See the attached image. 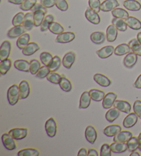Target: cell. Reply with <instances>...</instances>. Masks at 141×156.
<instances>
[{
    "label": "cell",
    "mask_w": 141,
    "mask_h": 156,
    "mask_svg": "<svg viewBox=\"0 0 141 156\" xmlns=\"http://www.w3.org/2000/svg\"><path fill=\"white\" fill-rule=\"evenodd\" d=\"M48 30L51 32V33L55 34H59L64 32V28L60 23L56 21H52L49 25V28Z\"/></svg>",
    "instance_id": "obj_40"
},
{
    "label": "cell",
    "mask_w": 141,
    "mask_h": 156,
    "mask_svg": "<svg viewBox=\"0 0 141 156\" xmlns=\"http://www.w3.org/2000/svg\"><path fill=\"white\" fill-rule=\"evenodd\" d=\"M40 49L37 43L31 42L26 45V46L22 50V54L25 56H31L34 54Z\"/></svg>",
    "instance_id": "obj_24"
},
{
    "label": "cell",
    "mask_w": 141,
    "mask_h": 156,
    "mask_svg": "<svg viewBox=\"0 0 141 156\" xmlns=\"http://www.w3.org/2000/svg\"><path fill=\"white\" fill-rule=\"evenodd\" d=\"M39 154L40 152L39 150L36 149H31V148L20 150L17 153L18 156H38L39 155Z\"/></svg>",
    "instance_id": "obj_41"
},
{
    "label": "cell",
    "mask_w": 141,
    "mask_h": 156,
    "mask_svg": "<svg viewBox=\"0 0 141 156\" xmlns=\"http://www.w3.org/2000/svg\"><path fill=\"white\" fill-rule=\"evenodd\" d=\"M117 98V95L114 92H109L107 94H105V97L103 100L102 105L104 109H109L112 108V107L114 106L115 101Z\"/></svg>",
    "instance_id": "obj_7"
},
{
    "label": "cell",
    "mask_w": 141,
    "mask_h": 156,
    "mask_svg": "<svg viewBox=\"0 0 141 156\" xmlns=\"http://www.w3.org/2000/svg\"><path fill=\"white\" fill-rule=\"evenodd\" d=\"M47 10V9H46V8H45L44 6H43L42 4L40 3V4H36V5H35V6L33 7V9L31 10V11L34 12V11H36V10Z\"/></svg>",
    "instance_id": "obj_56"
},
{
    "label": "cell",
    "mask_w": 141,
    "mask_h": 156,
    "mask_svg": "<svg viewBox=\"0 0 141 156\" xmlns=\"http://www.w3.org/2000/svg\"><path fill=\"white\" fill-rule=\"evenodd\" d=\"M91 96L88 91H85L81 96L79 102L80 109H87L91 103Z\"/></svg>",
    "instance_id": "obj_25"
},
{
    "label": "cell",
    "mask_w": 141,
    "mask_h": 156,
    "mask_svg": "<svg viewBox=\"0 0 141 156\" xmlns=\"http://www.w3.org/2000/svg\"><path fill=\"white\" fill-rule=\"evenodd\" d=\"M45 129L47 135L50 138H53L56 134V130H57V126L55 120L53 118H50L46 121L45 125Z\"/></svg>",
    "instance_id": "obj_2"
},
{
    "label": "cell",
    "mask_w": 141,
    "mask_h": 156,
    "mask_svg": "<svg viewBox=\"0 0 141 156\" xmlns=\"http://www.w3.org/2000/svg\"><path fill=\"white\" fill-rule=\"evenodd\" d=\"M122 131V128L118 125H112L107 126L103 130V133L107 137H114L116 134H118L120 131Z\"/></svg>",
    "instance_id": "obj_22"
},
{
    "label": "cell",
    "mask_w": 141,
    "mask_h": 156,
    "mask_svg": "<svg viewBox=\"0 0 141 156\" xmlns=\"http://www.w3.org/2000/svg\"><path fill=\"white\" fill-rule=\"evenodd\" d=\"M127 26L131 29L138 30L141 28V21L134 17H129L125 20Z\"/></svg>",
    "instance_id": "obj_30"
},
{
    "label": "cell",
    "mask_w": 141,
    "mask_h": 156,
    "mask_svg": "<svg viewBox=\"0 0 141 156\" xmlns=\"http://www.w3.org/2000/svg\"><path fill=\"white\" fill-rule=\"evenodd\" d=\"M25 0H9V2L13 4L16 5H21Z\"/></svg>",
    "instance_id": "obj_61"
},
{
    "label": "cell",
    "mask_w": 141,
    "mask_h": 156,
    "mask_svg": "<svg viewBox=\"0 0 141 156\" xmlns=\"http://www.w3.org/2000/svg\"><path fill=\"white\" fill-rule=\"evenodd\" d=\"M75 34L72 32H63L58 34L55 39V41L59 44H67L72 41L75 39Z\"/></svg>",
    "instance_id": "obj_5"
},
{
    "label": "cell",
    "mask_w": 141,
    "mask_h": 156,
    "mask_svg": "<svg viewBox=\"0 0 141 156\" xmlns=\"http://www.w3.org/2000/svg\"><path fill=\"white\" fill-rule=\"evenodd\" d=\"M137 39L138 42L140 43V44H141V32H140V33H138V34H137Z\"/></svg>",
    "instance_id": "obj_63"
},
{
    "label": "cell",
    "mask_w": 141,
    "mask_h": 156,
    "mask_svg": "<svg viewBox=\"0 0 141 156\" xmlns=\"http://www.w3.org/2000/svg\"><path fill=\"white\" fill-rule=\"evenodd\" d=\"M138 43H139V42H138L137 39H132L131 41H129V42L128 43V45H129L130 48H131V49H132V48L134 46V45L138 44ZM139 44H140V43H139Z\"/></svg>",
    "instance_id": "obj_60"
},
{
    "label": "cell",
    "mask_w": 141,
    "mask_h": 156,
    "mask_svg": "<svg viewBox=\"0 0 141 156\" xmlns=\"http://www.w3.org/2000/svg\"><path fill=\"white\" fill-rule=\"evenodd\" d=\"M138 149L141 151V133L138 136Z\"/></svg>",
    "instance_id": "obj_62"
},
{
    "label": "cell",
    "mask_w": 141,
    "mask_h": 156,
    "mask_svg": "<svg viewBox=\"0 0 141 156\" xmlns=\"http://www.w3.org/2000/svg\"><path fill=\"white\" fill-rule=\"evenodd\" d=\"M112 22L113 25L117 28L118 30L121 32L126 31L127 27H128L125 21V20H123V19L114 17Z\"/></svg>",
    "instance_id": "obj_35"
},
{
    "label": "cell",
    "mask_w": 141,
    "mask_h": 156,
    "mask_svg": "<svg viewBox=\"0 0 141 156\" xmlns=\"http://www.w3.org/2000/svg\"><path fill=\"white\" fill-rule=\"evenodd\" d=\"M20 94V99H25L28 98L31 93V87H30L29 83L26 80H22L19 85Z\"/></svg>",
    "instance_id": "obj_15"
},
{
    "label": "cell",
    "mask_w": 141,
    "mask_h": 156,
    "mask_svg": "<svg viewBox=\"0 0 141 156\" xmlns=\"http://www.w3.org/2000/svg\"><path fill=\"white\" fill-rule=\"evenodd\" d=\"M24 17H25V14H24L23 12H18L17 15H15V17L13 19V25L14 26L22 25L24 20Z\"/></svg>",
    "instance_id": "obj_48"
},
{
    "label": "cell",
    "mask_w": 141,
    "mask_h": 156,
    "mask_svg": "<svg viewBox=\"0 0 141 156\" xmlns=\"http://www.w3.org/2000/svg\"><path fill=\"white\" fill-rule=\"evenodd\" d=\"M37 0H25L22 4L20 5V9L24 11H28L31 10L33 7L36 5Z\"/></svg>",
    "instance_id": "obj_44"
},
{
    "label": "cell",
    "mask_w": 141,
    "mask_h": 156,
    "mask_svg": "<svg viewBox=\"0 0 141 156\" xmlns=\"http://www.w3.org/2000/svg\"><path fill=\"white\" fill-rule=\"evenodd\" d=\"M133 137L132 133L128 131H121L115 136H114V141L118 142H126Z\"/></svg>",
    "instance_id": "obj_21"
},
{
    "label": "cell",
    "mask_w": 141,
    "mask_h": 156,
    "mask_svg": "<svg viewBox=\"0 0 141 156\" xmlns=\"http://www.w3.org/2000/svg\"><path fill=\"white\" fill-rule=\"evenodd\" d=\"M28 129L27 128H14L9 131V133L15 140H20L25 138L28 135Z\"/></svg>",
    "instance_id": "obj_4"
},
{
    "label": "cell",
    "mask_w": 141,
    "mask_h": 156,
    "mask_svg": "<svg viewBox=\"0 0 141 156\" xmlns=\"http://www.w3.org/2000/svg\"><path fill=\"white\" fill-rule=\"evenodd\" d=\"M88 155V151L85 148H81L78 153V156H87Z\"/></svg>",
    "instance_id": "obj_59"
},
{
    "label": "cell",
    "mask_w": 141,
    "mask_h": 156,
    "mask_svg": "<svg viewBox=\"0 0 141 156\" xmlns=\"http://www.w3.org/2000/svg\"><path fill=\"white\" fill-rule=\"evenodd\" d=\"M90 39L94 44L100 45L103 44L105 41V40L107 39V37L103 32L96 31L92 33L90 35Z\"/></svg>",
    "instance_id": "obj_19"
},
{
    "label": "cell",
    "mask_w": 141,
    "mask_h": 156,
    "mask_svg": "<svg viewBox=\"0 0 141 156\" xmlns=\"http://www.w3.org/2000/svg\"><path fill=\"white\" fill-rule=\"evenodd\" d=\"M76 59V55L73 52H67L62 59V65L66 69H70L74 64Z\"/></svg>",
    "instance_id": "obj_13"
},
{
    "label": "cell",
    "mask_w": 141,
    "mask_h": 156,
    "mask_svg": "<svg viewBox=\"0 0 141 156\" xmlns=\"http://www.w3.org/2000/svg\"><path fill=\"white\" fill-rule=\"evenodd\" d=\"M22 25L26 30V31H30L33 28V27L34 26L33 12H30L26 13L25 15V17H24V20Z\"/></svg>",
    "instance_id": "obj_18"
},
{
    "label": "cell",
    "mask_w": 141,
    "mask_h": 156,
    "mask_svg": "<svg viewBox=\"0 0 141 156\" xmlns=\"http://www.w3.org/2000/svg\"><path fill=\"white\" fill-rule=\"evenodd\" d=\"M114 50L115 48L112 45H106V46L102 48L101 49L97 50L96 55L99 58L105 59L112 56V54L114 52Z\"/></svg>",
    "instance_id": "obj_14"
},
{
    "label": "cell",
    "mask_w": 141,
    "mask_h": 156,
    "mask_svg": "<svg viewBox=\"0 0 141 156\" xmlns=\"http://www.w3.org/2000/svg\"><path fill=\"white\" fill-rule=\"evenodd\" d=\"M11 51V44L9 41H5L0 48V60L4 61L8 59Z\"/></svg>",
    "instance_id": "obj_6"
},
{
    "label": "cell",
    "mask_w": 141,
    "mask_h": 156,
    "mask_svg": "<svg viewBox=\"0 0 141 156\" xmlns=\"http://www.w3.org/2000/svg\"><path fill=\"white\" fill-rule=\"evenodd\" d=\"M85 16L89 22L95 24V25H97V24L101 22V18H100L98 12L94 11V10H92L90 8L87 9L85 12Z\"/></svg>",
    "instance_id": "obj_8"
},
{
    "label": "cell",
    "mask_w": 141,
    "mask_h": 156,
    "mask_svg": "<svg viewBox=\"0 0 141 156\" xmlns=\"http://www.w3.org/2000/svg\"><path fill=\"white\" fill-rule=\"evenodd\" d=\"M59 87L63 91H66V92H70L72 89V85L71 82L68 79H67L66 77H61L60 80V82L59 83Z\"/></svg>",
    "instance_id": "obj_38"
},
{
    "label": "cell",
    "mask_w": 141,
    "mask_h": 156,
    "mask_svg": "<svg viewBox=\"0 0 141 156\" xmlns=\"http://www.w3.org/2000/svg\"><path fill=\"white\" fill-rule=\"evenodd\" d=\"M119 6L117 0H105L101 6V10L103 12L112 11Z\"/></svg>",
    "instance_id": "obj_16"
},
{
    "label": "cell",
    "mask_w": 141,
    "mask_h": 156,
    "mask_svg": "<svg viewBox=\"0 0 141 156\" xmlns=\"http://www.w3.org/2000/svg\"><path fill=\"white\" fill-rule=\"evenodd\" d=\"M112 15L114 17L123 19V20H125L129 17L128 12L121 8H116L115 9H114L112 11Z\"/></svg>",
    "instance_id": "obj_36"
},
{
    "label": "cell",
    "mask_w": 141,
    "mask_h": 156,
    "mask_svg": "<svg viewBox=\"0 0 141 156\" xmlns=\"http://www.w3.org/2000/svg\"><path fill=\"white\" fill-rule=\"evenodd\" d=\"M46 13H47V10H37L34 12V22L35 27L41 26L45 17Z\"/></svg>",
    "instance_id": "obj_29"
},
{
    "label": "cell",
    "mask_w": 141,
    "mask_h": 156,
    "mask_svg": "<svg viewBox=\"0 0 141 156\" xmlns=\"http://www.w3.org/2000/svg\"><path fill=\"white\" fill-rule=\"evenodd\" d=\"M40 3L46 9H49L55 6L56 0H40Z\"/></svg>",
    "instance_id": "obj_54"
},
{
    "label": "cell",
    "mask_w": 141,
    "mask_h": 156,
    "mask_svg": "<svg viewBox=\"0 0 141 156\" xmlns=\"http://www.w3.org/2000/svg\"><path fill=\"white\" fill-rule=\"evenodd\" d=\"M134 87L137 89H141V74L137 78L134 84Z\"/></svg>",
    "instance_id": "obj_57"
},
{
    "label": "cell",
    "mask_w": 141,
    "mask_h": 156,
    "mask_svg": "<svg viewBox=\"0 0 141 156\" xmlns=\"http://www.w3.org/2000/svg\"><path fill=\"white\" fill-rule=\"evenodd\" d=\"M110 148L112 153H122L128 150L127 142L125 143V142H115L110 145Z\"/></svg>",
    "instance_id": "obj_27"
},
{
    "label": "cell",
    "mask_w": 141,
    "mask_h": 156,
    "mask_svg": "<svg viewBox=\"0 0 141 156\" xmlns=\"http://www.w3.org/2000/svg\"><path fill=\"white\" fill-rule=\"evenodd\" d=\"M61 76L58 73H56V72H51L48 75L46 79L48 80V81L53 83V84L57 85L60 82V80L61 79Z\"/></svg>",
    "instance_id": "obj_47"
},
{
    "label": "cell",
    "mask_w": 141,
    "mask_h": 156,
    "mask_svg": "<svg viewBox=\"0 0 141 156\" xmlns=\"http://www.w3.org/2000/svg\"><path fill=\"white\" fill-rule=\"evenodd\" d=\"M112 149L110 148V145L105 143L102 145L101 148V156H111L112 155Z\"/></svg>",
    "instance_id": "obj_52"
},
{
    "label": "cell",
    "mask_w": 141,
    "mask_h": 156,
    "mask_svg": "<svg viewBox=\"0 0 141 156\" xmlns=\"http://www.w3.org/2000/svg\"><path fill=\"white\" fill-rule=\"evenodd\" d=\"M123 6L127 10L131 11H138L141 9V4L136 0H125Z\"/></svg>",
    "instance_id": "obj_26"
},
{
    "label": "cell",
    "mask_w": 141,
    "mask_h": 156,
    "mask_svg": "<svg viewBox=\"0 0 141 156\" xmlns=\"http://www.w3.org/2000/svg\"><path fill=\"white\" fill-rule=\"evenodd\" d=\"M26 30L23 26V25L15 26L10 28L7 33V36L10 39H15L17 37H20L21 35L25 33Z\"/></svg>",
    "instance_id": "obj_9"
},
{
    "label": "cell",
    "mask_w": 141,
    "mask_h": 156,
    "mask_svg": "<svg viewBox=\"0 0 141 156\" xmlns=\"http://www.w3.org/2000/svg\"><path fill=\"white\" fill-rule=\"evenodd\" d=\"M94 80L97 84H99V85H101V87H109V86L111 85V80L109 79V78H107L106 76L102 74H99L97 73L94 76Z\"/></svg>",
    "instance_id": "obj_20"
},
{
    "label": "cell",
    "mask_w": 141,
    "mask_h": 156,
    "mask_svg": "<svg viewBox=\"0 0 141 156\" xmlns=\"http://www.w3.org/2000/svg\"><path fill=\"white\" fill-rule=\"evenodd\" d=\"M55 6L61 11H66L69 7L66 0H56Z\"/></svg>",
    "instance_id": "obj_51"
},
{
    "label": "cell",
    "mask_w": 141,
    "mask_h": 156,
    "mask_svg": "<svg viewBox=\"0 0 141 156\" xmlns=\"http://www.w3.org/2000/svg\"><path fill=\"white\" fill-rule=\"evenodd\" d=\"M40 60L43 66H49L53 61V56L50 52H43L40 55Z\"/></svg>",
    "instance_id": "obj_37"
},
{
    "label": "cell",
    "mask_w": 141,
    "mask_h": 156,
    "mask_svg": "<svg viewBox=\"0 0 141 156\" xmlns=\"http://www.w3.org/2000/svg\"><path fill=\"white\" fill-rule=\"evenodd\" d=\"M133 109L136 114L138 115V117L141 118V101L137 100L134 102Z\"/></svg>",
    "instance_id": "obj_53"
},
{
    "label": "cell",
    "mask_w": 141,
    "mask_h": 156,
    "mask_svg": "<svg viewBox=\"0 0 141 156\" xmlns=\"http://www.w3.org/2000/svg\"><path fill=\"white\" fill-rule=\"evenodd\" d=\"M127 149L130 152H133L138 149V140L136 137H132L127 142Z\"/></svg>",
    "instance_id": "obj_45"
},
{
    "label": "cell",
    "mask_w": 141,
    "mask_h": 156,
    "mask_svg": "<svg viewBox=\"0 0 141 156\" xmlns=\"http://www.w3.org/2000/svg\"><path fill=\"white\" fill-rule=\"evenodd\" d=\"M7 98L10 105H15L20 99V94L19 86L13 85L10 87L7 92Z\"/></svg>",
    "instance_id": "obj_1"
},
{
    "label": "cell",
    "mask_w": 141,
    "mask_h": 156,
    "mask_svg": "<svg viewBox=\"0 0 141 156\" xmlns=\"http://www.w3.org/2000/svg\"><path fill=\"white\" fill-rule=\"evenodd\" d=\"M89 95L91 96L92 100L96 102H100L103 100L105 97V92L103 91L97 90V89H92L89 91Z\"/></svg>",
    "instance_id": "obj_31"
},
{
    "label": "cell",
    "mask_w": 141,
    "mask_h": 156,
    "mask_svg": "<svg viewBox=\"0 0 141 156\" xmlns=\"http://www.w3.org/2000/svg\"><path fill=\"white\" fill-rule=\"evenodd\" d=\"M88 156H98L99 153H98V151H97L96 149H90L88 150Z\"/></svg>",
    "instance_id": "obj_58"
},
{
    "label": "cell",
    "mask_w": 141,
    "mask_h": 156,
    "mask_svg": "<svg viewBox=\"0 0 141 156\" xmlns=\"http://www.w3.org/2000/svg\"><path fill=\"white\" fill-rule=\"evenodd\" d=\"M138 115L135 113H130L123 120V125L125 128H131L136 124L138 122Z\"/></svg>",
    "instance_id": "obj_17"
},
{
    "label": "cell",
    "mask_w": 141,
    "mask_h": 156,
    "mask_svg": "<svg viewBox=\"0 0 141 156\" xmlns=\"http://www.w3.org/2000/svg\"><path fill=\"white\" fill-rule=\"evenodd\" d=\"M30 62L24 59H18L14 63V67L17 70L25 72H30Z\"/></svg>",
    "instance_id": "obj_23"
},
{
    "label": "cell",
    "mask_w": 141,
    "mask_h": 156,
    "mask_svg": "<svg viewBox=\"0 0 141 156\" xmlns=\"http://www.w3.org/2000/svg\"><path fill=\"white\" fill-rule=\"evenodd\" d=\"M132 51L133 52H134L136 55L141 56V44L138 43V44L134 45L132 48Z\"/></svg>",
    "instance_id": "obj_55"
},
{
    "label": "cell",
    "mask_w": 141,
    "mask_h": 156,
    "mask_svg": "<svg viewBox=\"0 0 141 156\" xmlns=\"http://www.w3.org/2000/svg\"><path fill=\"white\" fill-rule=\"evenodd\" d=\"M31 35L28 33H24L19 37L17 41V46L20 50H23L29 44Z\"/></svg>",
    "instance_id": "obj_32"
},
{
    "label": "cell",
    "mask_w": 141,
    "mask_h": 156,
    "mask_svg": "<svg viewBox=\"0 0 141 156\" xmlns=\"http://www.w3.org/2000/svg\"><path fill=\"white\" fill-rule=\"evenodd\" d=\"M114 107L120 112L125 113V114H129L132 109V106L129 102L122 100H116L114 103Z\"/></svg>",
    "instance_id": "obj_11"
},
{
    "label": "cell",
    "mask_w": 141,
    "mask_h": 156,
    "mask_svg": "<svg viewBox=\"0 0 141 156\" xmlns=\"http://www.w3.org/2000/svg\"><path fill=\"white\" fill-rule=\"evenodd\" d=\"M130 156H140V154L137 151H134L132 152L131 154H130Z\"/></svg>",
    "instance_id": "obj_64"
},
{
    "label": "cell",
    "mask_w": 141,
    "mask_h": 156,
    "mask_svg": "<svg viewBox=\"0 0 141 156\" xmlns=\"http://www.w3.org/2000/svg\"><path fill=\"white\" fill-rule=\"evenodd\" d=\"M138 61V55L134 52H129L125 56L123 59V65L127 68H132Z\"/></svg>",
    "instance_id": "obj_10"
},
{
    "label": "cell",
    "mask_w": 141,
    "mask_h": 156,
    "mask_svg": "<svg viewBox=\"0 0 141 156\" xmlns=\"http://www.w3.org/2000/svg\"><path fill=\"white\" fill-rule=\"evenodd\" d=\"M12 66V61L10 59H6V60L1 61L0 63V73L4 76V75L6 74L7 72L10 70V68Z\"/></svg>",
    "instance_id": "obj_39"
},
{
    "label": "cell",
    "mask_w": 141,
    "mask_h": 156,
    "mask_svg": "<svg viewBox=\"0 0 141 156\" xmlns=\"http://www.w3.org/2000/svg\"><path fill=\"white\" fill-rule=\"evenodd\" d=\"M118 36V30L112 24L107 27L106 30V37L108 42H114L116 41Z\"/></svg>",
    "instance_id": "obj_28"
},
{
    "label": "cell",
    "mask_w": 141,
    "mask_h": 156,
    "mask_svg": "<svg viewBox=\"0 0 141 156\" xmlns=\"http://www.w3.org/2000/svg\"><path fill=\"white\" fill-rule=\"evenodd\" d=\"M85 136L87 141L90 144H94L97 138V132L96 129L92 125L88 126L85 131Z\"/></svg>",
    "instance_id": "obj_12"
},
{
    "label": "cell",
    "mask_w": 141,
    "mask_h": 156,
    "mask_svg": "<svg viewBox=\"0 0 141 156\" xmlns=\"http://www.w3.org/2000/svg\"><path fill=\"white\" fill-rule=\"evenodd\" d=\"M30 63H31V65H30V72L32 75H36L41 68V67H42L40 62L37 59H32L30 62Z\"/></svg>",
    "instance_id": "obj_46"
},
{
    "label": "cell",
    "mask_w": 141,
    "mask_h": 156,
    "mask_svg": "<svg viewBox=\"0 0 141 156\" xmlns=\"http://www.w3.org/2000/svg\"><path fill=\"white\" fill-rule=\"evenodd\" d=\"M62 64V61L61 58L59 56H55L53 57V61L52 63L48 66L51 72H56L58 69L60 68V67Z\"/></svg>",
    "instance_id": "obj_43"
},
{
    "label": "cell",
    "mask_w": 141,
    "mask_h": 156,
    "mask_svg": "<svg viewBox=\"0 0 141 156\" xmlns=\"http://www.w3.org/2000/svg\"><path fill=\"white\" fill-rule=\"evenodd\" d=\"M2 140L4 147L7 150L12 151L15 150L17 148L15 139L9 133H4L2 136Z\"/></svg>",
    "instance_id": "obj_3"
},
{
    "label": "cell",
    "mask_w": 141,
    "mask_h": 156,
    "mask_svg": "<svg viewBox=\"0 0 141 156\" xmlns=\"http://www.w3.org/2000/svg\"><path fill=\"white\" fill-rule=\"evenodd\" d=\"M51 72L49 67L43 66L41 67L39 70L36 74V76L39 79H44V78L47 77V76Z\"/></svg>",
    "instance_id": "obj_49"
},
{
    "label": "cell",
    "mask_w": 141,
    "mask_h": 156,
    "mask_svg": "<svg viewBox=\"0 0 141 156\" xmlns=\"http://www.w3.org/2000/svg\"><path fill=\"white\" fill-rule=\"evenodd\" d=\"M55 20V17L52 15H46L43 22L41 25V31L45 32L47 31L49 28V25Z\"/></svg>",
    "instance_id": "obj_42"
},
{
    "label": "cell",
    "mask_w": 141,
    "mask_h": 156,
    "mask_svg": "<svg viewBox=\"0 0 141 156\" xmlns=\"http://www.w3.org/2000/svg\"><path fill=\"white\" fill-rule=\"evenodd\" d=\"M101 2L100 0H89V6L96 12L101 11Z\"/></svg>",
    "instance_id": "obj_50"
},
{
    "label": "cell",
    "mask_w": 141,
    "mask_h": 156,
    "mask_svg": "<svg viewBox=\"0 0 141 156\" xmlns=\"http://www.w3.org/2000/svg\"><path fill=\"white\" fill-rule=\"evenodd\" d=\"M132 49L130 48L129 45L127 44H121L118 45L114 50V55L117 56H123L131 52Z\"/></svg>",
    "instance_id": "obj_34"
},
{
    "label": "cell",
    "mask_w": 141,
    "mask_h": 156,
    "mask_svg": "<svg viewBox=\"0 0 141 156\" xmlns=\"http://www.w3.org/2000/svg\"><path fill=\"white\" fill-rule=\"evenodd\" d=\"M120 115V111L115 107L110 108L105 114V119L109 122H113L115 120L117 119Z\"/></svg>",
    "instance_id": "obj_33"
}]
</instances>
